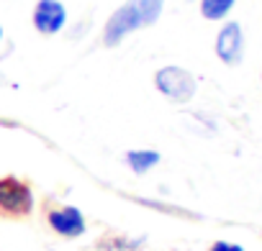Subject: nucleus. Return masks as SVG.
Masks as SVG:
<instances>
[{"label":"nucleus","instance_id":"nucleus-9","mask_svg":"<svg viewBox=\"0 0 262 251\" xmlns=\"http://www.w3.org/2000/svg\"><path fill=\"white\" fill-rule=\"evenodd\" d=\"M236 6V0H201L198 8H201V16L206 21H224L231 8Z\"/></svg>","mask_w":262,"mask_h":251},{"label":"nucleus","instance_id":"nucleus-3","mask_svg":"<svg viewBox=\"0 0 262 251\" xmlns=\"http://www.w3.org/2000/svg\"><path fill=\"white\" fill-rule=\"evenodd\" d=\"M139 29H144V26H142V18H139V13L134 11V6L126 0L123 6H118V8L108 16V21H105V26H103V44H105L108 49L121 46L131 34L139 31Z\"/></svg>","mask_w":262,"mask_h":251},{"label":"nucleus","instance_id":"nucleus-7","mask_svg":"<svg viewBox=\"0 0 262 251\" xmlns=\"http://www.w3.org/2000/svg\"><path fill=\"white\" fill-rule=\"evenodd\" d=\"M162 162V154L157 149H131L126 152V164L134 174H147Z\"/></svg>","mask_w":262,"mask_h":251},{"label":"nucleus","instance_id":"nucleus-12","mask_svg":"<svg viewBox=\"0 0 262 251\" xmlns=\"http://www.w3.org/2000/svg\"><path fill=\"white\" fill-rule=\"evenodd\" d=\"M47 251H54V248H47Z\"/></svg>","mask_w":262,"mask_h":251},{"label":"nucleus","instance_id":"nucleus-1","mask_svg":"<svg viewBox=\"0 0 262 251\" xmlns=\"http://www.w3.org/2000/svg\"><path fill=\"white\" fill-rule=\"evenodd\" d=\"M155 87L157 92H162V97L172 103H190L198 92V80L185 67L167 64L155 72Z\"/></svg>","mask_w":262,"mask_h":251},{"label":"nucleus","instance_id":"nucleus-8","mask_svg":"<svg viewBox=\"0 0 262 251\" xmlns=\"http://www.w3.org/2000/svg\"><path fill=\"white\" fill-rule=\"evenodd\" d=\"M128 3L139 13L142 26H155L162 18V11H165V0H128Z\"/></svg>","mask_w":262,"mask_h":251},{"label":"nucleus","instance_id":"nucleus-2","mask_svg":"<svg viewBox=\"0 0 262 251\" xmlns=\"http://www.w3.org/2000/svg\"><path fill=\"white\" fill-rule=\"evenodd\" d=\"M34 205H36L34 190L24 180H18L13 174L0 177V210L21 218V215H29L34 210Z\"/></svg>","mask_w":262,"mask_h":251},{"label":"nucleus","instance_id":"nucleus-10","mask_svg":"<svg viewBox=\"0 0 262 251\" xmlns=\"http://www.w3.org/2000/svg\"><path fill=\"white\" fill-rule=\"evenodd\" d=\"M211 251H244L239 243H229V241H216L211 246Z\"/></svg>","mask_w":262,"mask_h":251},{"label":"nucleus","instance_id":"nucleus-11","mask_svg":"<svg viewBox=\"0 0 262 251\" xmlns=\"http://www.w3.org/2000/svg\"><path fill=\"white\" fill-rule=\"evenodd\" d=\"M3 36H6V29H3V26H0V41H3Z\"/></svg>","mask_w":262,"mask_h":251},{"label":"nucleus","instance_id":"nucleus-4","mask_svg":"<svg viewBox=\"0 0 262 251\" xmlns=\"http://www.w3.org/2000/svg\"><path fill=\"white\" fill-rule=\"evenodd\" d=\"M31 23L41 36H54L67 26V6L62 0H36Z\"/></svg>","mask_w":262,"mask_h":251},{"label":"nucleus","instance_id":"nucleus-6","mask_svg":"<svg viewBox=\"0 0 262 251\" xmlns=\"http://www.w3.org/2000/svg\"><path fill=\"white\" fill-rule=\"evenodd\" d=\"M47 220H49V228H52L54 233L64 236V238H77V236H82V233H85V228H88L82 210H80V208H75V205L54 208V210L47 215Z\"/></svg>","mask_w":262,"mask_h":251},{"label":"nucleus","instance_id":"nucleus-5","mask_svg":"<svg viewBox=\"0 0 262 251\" xmlns=\"http://www.w3.org/2000/svg\"><path fill=\"white\" fill-rule=\"evenodd\" d=\"M213 52H216V57H219L224 64H229V67H234V64L242 62V57H244V31H242V26H239L236 21H226V23L219 29Z\"/></svg>","mask_w":262,"mask_h":251}]
</instances>
